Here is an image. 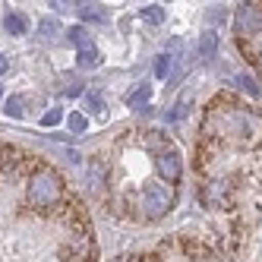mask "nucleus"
I'll list each match as a JSON object with an SVG mask.
<instances>
[{
    "instance_id": "f257e3e1",
    "label": "nucleus",
    "mask_w": 262,
    "mask_h": 262,
    "mask_svg": "<svg viewBox=\"0 0 262 262\" xmlns=\"http://www.w3.org/2000/svg\"><path fill=\"white\" fill-rule=\"evenodd\" d=\"M60 193H63V180L57 177V171H51V167L35 171V177L29 180V202L35 209H51V205H57Z\"/></svg>"
},
{
    "instance_id": "f03ea898",
    "label": "nucleus",
    "mask_w": 262,
    "mask_h": 262,
    "mask_svg": "<svg viewBox=\"0 0 262 262\" xmlns=\"http://www.w3.org/2000/svg\"><path fill=\"white\" fill-rule=\"evenodd\" d=\"M174 199H177V193H174V186L171 183H145V190H142V212H145V218H161V215H167L174 209Z\"/></svg>"
},
{
    "instance_id": "7ed1b4c3",
    "label": "nucleus",
    "mask_w": 262,
    "mask_h": 262,
    "mask_svg": "<svg viewBox=\"0 0 262 262\" xmlns=\"http://www.w3.org/2000/svg\"><path fill=\"white\" fill-rule=\"evenodd\" d=\"M234 32L240 38H253V35L262 32V13L253 4H240L234 13Z\"/></svg>"
},
{
    "instance_id": "20e7f679",
    "label": "nucleus",
    "mask_w": 262,
    "mask_h": 262,
    "mask_svg": "<svg viewBox=\"0 0 262 262\" xmlns=\"http://www.w3.org/2000/svg\"><path fill=\"white\" fill-rule=\"evenodd\" d=\"M155 164H158V174H161V180H164V183H177V180L183 177V161H180V155L174 152V148L161 152Z\"/></svg>"
},
{
    "instance_id": "39448f33",
    "label": "nucleus",
    "mask_w": 262,
    "mask_h": 262,
    "mask_svg": "<svg viewBox=\"0 0 262 262\" xmlns=\"http://www.w3.org/2000/svg\"><path fill=\"white\" fill-rule=\"evenodd\" d=\"M32 101L38 104L41 98H38V95H35V98H32V95H10V98L4 101V114H7V117H16V120H19V117H26V107H29Z\"/></svg>"
},
{
    "instance_id": "423d86ee",
    "label": "nucleus",
    "mask_w": 262,
    "mask_h": 262,
    "mask_svg": "<svg viewBox=\"0 0 262 262\" xmlns=\"http://www.w3.org/2000/svg\"><path fill=\"white\" fill-rule=\"evenodd\" d=\"M76 13H79L82 26L85 23H107V7L104 4H79Z\"/></svg>"
},
{
    "instance_id": "0eeeda50",
    "label": "nucleus",
    "mask_w": 262,
    "mask_h": 262,
    "mask_svg": "<svg viewBox=\"0 0 262 262\" xmlns=\"http://www.w3.org/2000/svg\"><path fill=\"white\" fill-rule=\"evenodd\" d=\"M60 32H67L60 26V19H54V16H45V19H38V35L45 41H60Z\"/></svg>"
},
{
    "instance_id": "6e6552de",
    "label": "nucleus",
    "mask_w": 262,
    "mask_h": 262,
    "mask_svg": "<svg viewBox=\"0 0 262 262\" xmlns=\"http://www.w3.org/2000/svg\"><path fill=\"white\" fill-rule=\"evenodd\" d=\"M215 48H218V35H215V29L202 32V38H199V45H196V57H199V60H209L212 54H215Z\"/></svg>"
},
{
    "instance_id": "1a4fd4ad",
    "label": "nucleus",
    "mask_w": 262,
    "mask_h": 262,
    "mask_svg": "<svg viewBox=\"0 0 262 262\" xmlns=\"http://www.w3.org/2000/svg\"><path fill=\"white\" fill-rule=\"evenodd\" d=\"M67 41L76 48V51H82V48H92L95 41H92V35L85 32V26H73V29H67Z\"/></svg>"
},
{
    "instance_id": "9d476101",
    "label": "nucleus",
    "mask_w": 262,
    "mask_h": 262,
    "mask_svg": "<svg viewBox=\"0 0 262 262\" xmlns=\"http://www.w3.org/2000/svg\"><path fill=\"white\" fill-rule=\"evenodd\" d=\"M76 63H79L82 70H95V67H101V51H98L95 45L76 51Z\"/></svg>"
},
{
    "instance_id": "9b49d317",
    "label": "nucleus",
    "mask_w": 262,
    "mask_h": 262,
    "mask_svg": "<svg viewBox=\"0 0 262 262\" xmlns=\"http://www.w3.org/2000/svg\"><path fill=\"white\" fill-rule=\"evenodd\" d=\"M231 85H234V89H240V92H247L250 98H256L259 92H262V89L256 85V79L250 76V73H234V76H231Z\"/></svg>"
},
{
    "instance_id": "f8f14e48",
    "label": "nucleus",
    "mask_w": 262,
    "mask_h": 262,
    "mask_svg": "<svg viewBox=\"0 0 262 262\" xmlns=\"http://www.w3.org/2000/svg\"><path fill=\"white\" fill-rule=\"evenodd\" d=\"M4 29H7V35H26L29 32V19L23 13H7L4 16Z\"/></svg>"
},
{
    "instance_id": "ddd939ff",
    "label": "nucleus",
    "mask_w": 262,
    "mask_h": 262,
    "mask_svg": "<svg viewBox=\"0 0 262 262\" xmlns=\"http://www.w3.org/2000/svg\"><path fill=\"white\" fill-rule=\"evenodd\" d=\"M104 180H107V171H104V164L101 161H92L89 164V186H92V190H101V186H104Z\"/></svg>"
},
{
    "instance_id": "4468645a",
    "label": "nucleus",
    "mask_w": 262,
    "mask_h": 262,
    "mask_svg": "<svg viewBox=\"0 0 262 262\" xmlns=\"http://www.w3.org/2000/svg\"><path fill=\"white\" fill-rule=\"evenodd\" d=\"M148 98H152V85L142 82L133 95H129V107H148Z\"/></svg>"
},
{
    "instance_id": "2eb2a0df",
    "label": "nucleus",
    "mask_w": 262,
    "mask_h": 262,
    "mask_svg": "<svg viewBox=\"0 0 262 262\" xmlns=\"http://www.w3.org/2000/svg\"><path fill=\"white\" fill-rule=\"evenodd\" d=\"M139 16H142L145 23H152V26H161V23H164V7L148 4V7H142V10H139Z\"/></svg>"
},
{
    "instance_id": "dca6fc26",
    "label": "nucleus",
    "mask_w": 262,
    "mask_h": 262,
    "mask_svg": "<svg viewBox=\"0 0 262 262\" xmlns=\"http://www.w3.org/2000/svg\"><path fill=\"white\" fill-rule=\"evenodd\" d=\"M186 114H190V101H186V98H180L171 111H167V114H164V120H171V123H177V120H183Z\"/></svg>"
},
{
    "instance_id": "f3484780",
    "label": "nucleus",
    "mask_w": 262,
    "mask_h": 262,
    "mask_svg": "<svg viewBox=\"0 0 262 262\" xmlns=\"http://www.w3.org/2000/svg\"><path fill=\"white\" fill-rule=\"evenodd\" d=\"M171 60H174V57H171L167 51L155 57V67H152V70H155V76H158V79H167V73H171Z\"/></svg>"
},
{
    "instance_id": "a211bd4d",
    "label": "nucleus",
    "mask_w": 262,
    "mask_h": 262,
    "mask_svg": "<svg viewBox=\"0 0 262 262\" xmlns=\"http://www.w3.org/2000/svg\"><path fill=\"white\" fill-rule=\"evenodd\" d=\"M67 123H70L73 133H85V129H89V117L82 114V111H73V114L67 117Z\"/></svg>"
},
{
    "instance_id": "6ab92c4d",
    "label": "nucleus",
    "mask_w": 262,
    "mask_h": 262,
    "mask_svg": "<svg viewBox=\"0 0 262 262\" xmlns=\"http://www.w3.org/2000/svg\"><path fill=\"white\" fill-rule=\"evenodd\" d=\"M82 92H85V85H82L79 79H73V76H67V79H63L60 95H67V98H76V95H82Z\"/></svg>"
},
{
    "instance_id": "aec40b11",
    "label": "nucleus",
    "mask_w": 262,
    "mask_h": 262,
    "mask_svg": "<svg viewBox=\"0 0 262 262\" xmlns=\"http://www.w3.org/2000/svg\"><path fill=\"white\" fill-rule=\"evenodd\" d=\"M85 107L92 111V114H101V111H104V98L98 95V92H85Z\"/></svg>"
},
{
    "instance_id": "412c9836",
    "label": "nucleus",
    "mask_w": 262,
    "mask_h": 262,
    "mask_svg": "<svg viewBox=\"0 0 262 262\" xmlns=\"http://www.w3.org/2000/svg\"><path fill=\"white\" fill-rule=\"evenodd\" d=\"M221 193H224V183L221 180H212L209 186H205V202H218Z\"/></svg>"
},
{
    "instance_id": "4be33fe9",
    "label": "nucleus",
    "mask_w": 262,
    "mask_h": 262,
    "mask_svg": "<svg viewBox=\"0 0 262 262\" xmlns=\"http://www.w3.org/2000/svg\"><path fill=\"white\" fill-rule=\"evenodd\" d=\"M145 145H148V148H152V152H158V155H161V148H164V152H167V139H164L161 133H148V139H145Z\"/></svg>"
},
{
    "instance_id": "5701e85b",
    "label": "nucleus",
    "mask_w": 262,
    "mask_h": 262,
    "mask_svg": "<svg viewBox=\"0 0 262 262\" xmlns=\"http://www.w3.org/2000/svg\"><path fill=\"white\" fill-rule=\"evenodd\" d=\"M60 107H51V111H45V114H41V126H57L60 123Z\"/></svg>"
},
{
    "instance_id": "b1692460",
    "label": "nucleus",
    "mask_w": 262,
    "mask_h": 262,
    "mask_svg": "<svg viewBox=\"0 0 262 262\" xmlns=\"http://www.w3.org/2000/svg\"><path fill=\"white\" fill-rule=\"evenodd\" d=\"M7 70H10V60L4 57V54H0V76H4V73H7Z\"/></svg>"
},
{
    "instance_id": "393cba45",
    "label": "nucleus",
    "mask_w": 262,
    "mask_h": 262,
    "mask_svg": "<svg viewBox=\"0 0 262 262\" xmlns=\"http://www.w3.org/2000/svg\"><path fill=\"white\" fill-rule=\"evenodd\" d=\"M0 101H4V82H0Z\"/></svg>"
}]
</instances>
